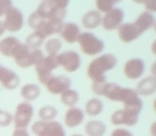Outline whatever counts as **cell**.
Returning a JSON list of instances; mask_svg holds the SVG:
<instances>
[{"instance_id": "obj_10", "label": "cell", "mask_w": 156, "mask_h": 136, "mask_svg": "<svg viewBox=\"0 0 156 136\" xmlns=\"http://www.w3.org/2000/svg\"><path fill=\"white\" fill-rule=\"evenodd\" d=\"M124 11L120 8H113L112 10L106 12L104 16H102V26L105 30L111 31L118 29L124 20Z\"/></svg>"}, {"instance_id": "obj_6", "label": "cell", "mask_w": 156, "mask_h": 136, "mask_svg": "<svg viewBox=\"0 0 156 136\" xmlns=\"http://www.w3.org/2000/svg\"><path fill=\"white\" fill-rule=\"evenodd\" d=\"M35 67V73L39 78V82L42 85L45 86V84L48 82L50 77H51V72L56 70L59 65L58 61V54L57 55H48V56H44V58L37 63Z\"/></svg>"}, {"instance_id": "obj_12", "label": "cell", "mask_w": 156, "mask_h": 136, "mask_svg": "<svg viewBox=\"0 0 156 136\" xmlns=\"http://www.w3.org/2000/svg\"><path fill=\"white\" fill-rule=\"evenodd\" d=\"M35 13L39 16H41V17L46 18V20H64L65 16H66V10L60 9V8L56 7V6L51 5L49 2L42 1L39 7H37Z\"/></svg>"}, {"instance_id": "obj_1", "label": "cell", "mask_w": 156, "mask_h": 136, "mask_svg": "<svg viewBox=\"0 0 156 136\" xmlns=\"http://www.w3.org/2000/svg\"><path fill=\"white\" fill-rule=\"evenodd\" d=\"M102 97H107L113 102H120L123 104V107H133V108H143V102L140 95L136 92L135 89L121 87L115 83H108L103 87Z\"/></svg>"}, {"instance_id": "obj_26", "label": "cell", "mask_w": 156, "mask_h": 136, "mask_svg": "<svg viewBox=\"0 0 156 136\" xmlns=\"http://www.w3.org/2000/svg\"><path fill=\"white\" fill-rule=\"evenodd\" d=\"M60 101L67 107H74L79 101V93L74 89H66L60 94Z\"/></svg>"}, {"instance_id": "obj_13", "label": "cell", "mask_w": 156, "mask_h": 136, "mask_svg": "<svg viewBox=\"0 0 156 136\" xmlns=\"http://www.w3.org/2000/svg\"><path fill=\"white\" fill-rule=\"evenodd\" d=\"M46 89L51 94H61L63 91L69 89L72 86V80L69 77L65 75L51 76L45 84Z\"/></svg>"}, {"instance_id": "obj_8", "label": "cell", "mask_w": 156, "mask_h": 136, "mask_svg": "<svg viewBox=\"0 0 156 136\" xmlns=\"http://www.w3.org/2000/svg\"><path fill=\"white\" fill-rule=\"evenodd\" d=\"M34 115V108L29 102H22L16 106L13 115V123L18 129H27Z\"/></svg>"}, {"instance_id": "obj_15", "label": "cell", "mask_w": 156, "mask_h": 136, "mask_svg": "<svg viewBox=\"0 0 156 136\" xmlns=\"http://www.w3.org/2000/svg\"><path fill=\"white\" fill-rule=\"evenodd\" d=\"M142 33L138 29V27L134 23H125L122 24L118 28V35L119 39L124 43H130L138 39Z\"/></svg>"}, {"instance_id": "obj_18", "label": "cell", "mask_w": 156, "mask_h": 136, "mask_svg": "<svg viewBox=\"0 0 156 136\" xmlns=\"http://www.w3.org/2000/svg\"><path fill=\"white\" fill-rule=\"evenodd\" d=\"M80 33V29L77 24H75V23H63L59 35L65 42L69 44H74L77 42L78 37Z\"/></svg>"}, {"instance_id": "obj_16", "label": "cell", "mask_w": 156, "mask_h": 136, "mask_svg": "<svg viewBox=\"0 0 156 136\" xmlns=\"http://www.w3.org/2000/svg\"><path fill=\"white\" fill-rule=\"evenodd\" d=\"M0 85L8 90H14L20 85V76L13 70L1 67L0 69Z\"/></svg>"}, {"instance_id": "obj_41", "label": "cell", "mask_w": 156, "mask_h": 136, "mask_svg": "<svg viewBox=\"0 0 156 136\" xmlns=\"http://www.w3.org/2000/svg\"><path fill=\"white\" fill-rule=\"evenodd\" d=\"M0 110H1V109H0Z\"/></svg>"}, {"instance_id": "obj_2", "label": "cell", "mask_w": 156, "mask_h": 136, "mask_svg": "<svg viewBox=\"0 0 156 136\" xmlns=\"http://www.w3.org/2000/svg\"><path fill=\"white\" fill-rule=\"evenodd\" d=\"M118 58L113 54H105L96 57L90 62L87 68V75L92 83L107 80L106 72L115 69Z\"/></svg>"}, {"instance_id": "obj_20", "label": "cell", "mask_w": 156, "mask_h": 136, "mask_svg": "<svg viewBox=\"0 0 156 136\" xmlns=\"http://www.w3.org/2000/svg\"><path fill=\"white\" fill-rule=\"evenodd\" d=\"M134 24L138 27L140 32L143 33L154 27V25H155V16H154V14L151 13V12H147V11L142 12V13L136 18Z\"/></svg>"}, {"instance_id": "obj_4", "label": "cell", "mask_w": 156, "mask_h": 136, "mask_svg": "<svg viewBox=\"0 0 156 136\" xmlns=\"http://www.w3.org/2000/svg\"><path fill=\"white\" fill-rule=\"evenodd\" d=\"M77 42L80 46L81 52L88 56H96L103 53L105 48L104 42L91 32L80 33Z\"/></svg>"}, {"instance_id": "obj_23", "label": "cell", "mask_w": 156, "mask_h": 136, "mask_svg": "<svg viewBox=\"0 0 156 136\" xmlns=\"http://www.w3.org/2000/svg\"><path fill=\"white\" fill-rule=\"evenodd\" d=\"M20 42L15 37H7L0 41V54L5 57L13 56L16 47L18 46Z\"/></svg>"}, {"instance_id": "obj_9", "label": "cell", "mask_w": 156, "mask_h": 136, "mask_svg": "<svg viewBox=\"0 0 156 136\" xmlns=\"http://www.w3.org/2000/svg\"><path fill=\"white\" fill-rule=\"evenodd\" d=\"M2 23L5 30L11 31V32H18L20 30H22L24 26V15L20 9L12 6L5 12V20Z\"/></svg>"}, {"instance_id": "obj_25", "label": "cell", "mask_w": 156, "mask_h": 136, "mask_svg": "<svg viewBox=\"0 0 156 136\" xmlns=\"http://www.w3.org/2000/svg\"><path fill=\"white\" fill-rule=\"evenodd\" d=\"M103 109H104V104L98 97H92L89 101H87L85 105V112L88 116L95 117L102 114Z\"/></svg>"}, {"instance_id": "obj_33", "label": "cell", "mask_w": 156, "mask_h": 136, "mask_svg": "<svg viewBox=\"0 0 156 136\" xmlns=\"http://www.w3.org/2000/svg\"><path fill=\"white\" fill-rule=\"evenodd\" d=\"M12 0H0V17L5 15V12L12 7Z\"/></svg>"}, {"instance_id": "obj_21", "label": "cell", "mask_w": 156, "mask_h": 136, "mask_svg": "<svg viewBox=\"0 0 156 136\" xmlns=\"http://www.w3.org/2000/svg\"><path fill=\"white\" fill-rule=\"evenodd\" d=\"M81 24L86 29H95L102 24V14L98 10H91L83 16Z\"/></svg>"}, {"instance_id": "obj_32", "label": "cell", "mask_w": 156, "mask_h": 136, "mask_svg": "<svg viewBox=\"0 0 156 136\" xmlns=\"http://www.w3.org/2000/svg\"><path fill=\"white\" fill-rule=\"evenodd\" d=\"M42 1L49 2L51 5L56 6V7L60 8V9H64V10H66V7L69 3V0H42Z\"/></svg>"}, {"instance_id": "obj_3", "label": "cell", "mask_w": 156, "mask_h": 136, "mask_svg": "<svg viewBox=\"0 0 156 136\" xmlns=\"http://www.w3.org/2000/svg\"><path fill=\"white\" fill-rule=\"evenodd\" d=\"M28 25L31 29H33V32L37 33L45 39V38L60 32L61 27L63 25V20H46V18L39 16L35 12H33L28 18Z\"/></svg>"}, {"instance_id": "obj_30", "label": "cell", "mask_w": 156, "mask_h": 136, "mask_svg": "<svg viewBox=\"0 0 156 136\" xmlns=\"http://www.w3.org/2000/svg\"><path fill=\"white\" fill-rule=\"evenodd\" d=\"M44 38H42L41 35H39L37 33L32 32L31 35H29L26 39V45L29 47V50H39L40 46L43 44L44 42Z\"/></svg>"}, {"instance_id": "obj_35", "label": "cell", "mask_w": 156, "mask_h": 136, "mask_svg": "<svg viewBox=\"0 0 156 136\" xmlns=\"http://www.w3.org/2000/svg\"><path fill=\"white\" fill-rule=\"evenodd\" d=\"M143 6L147 9V12L154 13L156 11V0H144L143 1Z\"/></svg>"}, {"instance_id": "obj_36", "label": "cell", "mask_w": 156, "mask_h": 136, "mask_svg": "<svg viewBox=\"0 0 156 136\" xmlns=\"http://www.w3.org/2000/svg\"><path fill=\"white\" fill-rule=\"evenodd\" d=\"M12 136H30V133H29L27 129H18V127H15Z\"/></svg>"}, {"instance_id": "obj_29", "label": "cell", "mask_w": 156, "mask_h": 136, "mask_svg": "<svg viewBox=\"0 0 156 136\" xmlns=\"http://www.w3.org/2000/svg\"><path fill=\"white\" fill-rule=\"evenodd\" d=\"M61 47H62V43H61V40L58 38L49 39L45 43V50L48 55H57L60 52Z\"/></svg>"}, {"instance_id": "obj_11", "label": "cell", "mask_w": 156, "mask_h": 136, "mask_svg": "<svg viewBox=\"0 0 156 136\" xmlns=\"http://www.w3.org/2000/svg\"><path fill=\"white\" fill-rule=\"evenodd\" d=\"M59 65L63 68L66 72L74 73L81 65V58L79 54L74 50H66L61 54H58Z\"/></svg>"}, {"instance_id": "obj_38", "label": "cell", "mask_w": 156, "mask_h": 136, "mask_svg": "<svg viewBox=\"0 0 156 136\" xmlns=\"http://www.w3.org/2000/svg\"><path fill=\"white\" fill-rule=\"evenodd\" d=\"M133 1H134L135 3H143L144 0H133Z\"/></svg>"}, {"instance_id": "obj_40", "label": "cell", "mask_w": 156, "mask_h": 136, "mask_svg": "<svg viewBox=\"0 0 156 136\" xmlns=\"http://www.w3.org/2000/svg\"><path fill=\"white\" fill-rule=\"evenodd\" d=\"M0 69H1V65H0Z\"/></svg>"}, {"instance_id": "obj_24", "label": "cell", "mask_w": 156, "mask_h": 136, "mask_svg": "<svg viewBox=\"0 0 156 136\" xmlns=\"http://www.w3.org/2000/svg\"><path fill=\"white\" fill-rule=\"evenodd\" d=\"M41 94V88L35 84H26L20 89V97L26 102H32Z\"/></svg>"}, {"instance_id": "obj_37", "label": "cell", "mask_w": 156, "mask_h": 136, "mask_svg": "<svg viewBox=\"0 0 156 136\" xmlns=\"http://www.w3.org/2000/svg\"><path fill=\"white\" fill-rule=\"evenodd\" d=\"M5 32V26H3V23L0 22V37H2V35Z\"/></svg>"}, {"instance_id": "obj_7", "label": "cell", "mask_w": 156, "mask_h": 136, "mask_svg": "<svg viewBox=\"0 0 156 136\" xmlns=\"http://www.w3.org/2000/svg\"><path fill=\"white\" fill-rule=\"evenodd\" d=\"M32 133L35 136H66L64 127L58 121H35L31 127Z\"/></svg>"}, {"instance_id": "obj_28", "label": "cell", "mask_w": 156, "mask_h": 136, "mask_svg": "<svg viewBox=\"0 0 156 136\" xmlns=\"http://www.w3.org/2000/svg\"><path fill=\"white\" fill-rule=\"evenodd\" d=\"M122 0H95V6L98 12H106L112 10Z\"/></svg>"}, {"instance_id": "obj_17", "label": "cell", "mask_w": 156, "mask_h": 136, "mask_svg": "<svg viewBox=\"0 0 156 136\" xmlns=\"http://www.w3.org/2000/svg\"><path fill=\"white\" fill-rule=\"evenodd\" d=\"M85 120V112L78 107H69L64 115V123L67 127L74 129L81 124Z\"/></svg>"}, {"instance_id": "obj_19", "label": "cell", "mask_w": 156, "mask_h": 136, "mask_svg": "<svg viewBox=\"0 0 156 136\" xmlns=\"http://www.w3.org/2000/svg\"><path fill=\"white\" fill-rule=\"evenodd\" d=\"M135 90L139 95H143V97H150L154 94L156 92V78L154 76H147L142 78L138 83Z\"/></svg>"}, {"instance_id": "obj_31", "label": "cell", "mask_w": 156, "mask_h": 136, "mask_svg": "<svg viewBox=\"0 0 156 136\" xmlns=\"http://www.w3.org/2000/svg\"><path fill=\"white\" fill-rule=\"evenodd\" d=\"M13 122V115L7 110H0V127H9Z\"/></svg>"}, {"instance_id": "obj_14", "label": "cell", "mask_w": 156, "mask_h": 136, "mask_svg": "<svg viewBox=\"0 0 156 136\" xmlns=\"http://www.w3.org/2000/svg\"><path fill=\"white\" fill-rule=\"evenodd\" d=\"M144 61L140 58H133L126 61L124 65V75L128 79H139L144 73Z\"/></svg>"}, {"instance_id": "obj_5", "label": "cell", "mask_w": 156, "mask_h": 136, "mask_svg": "<svg viewBox=\"0 0 156 136\" xmlns=\"http://www.w3.org/2000/svg\"><path fill=\"white\" fill-rule=\"evenodd\" d=\"M142 109L133 107H123L122 109L115 110L110 117V121L113 125H126L134 127L138 123L139 116Z\"/></svg>"}, {"instance_id": "obj_34", "label": "cell", "mask_w": 156, "mask_h": 136, "mask_svg": "<svg viewBox=\"0 0 156 136\" xmlns=\"http://www.w3.org/2000/svg\"><path fill=\"white\" fill-rule=\"evenodd\" d=\"M110 136H134V134L123 127H118L111 132Z\"/></svg>"}, {"instance_id": "obj_22", "label": "cell", "mask_w": 156, "mask_h": 136, "mask_svg": "<svg viewBox=\"0 0 156 136\" xmlns=\"http://www.w3.org/2000/svg\"><path fill=\"white\" fill-rule=\"evenodd\" d=\"M107 127L101 120H90L85 125V133L87 136H104Z\"/></svg>"}, {"instance_id": "obj_39", "label": "cell", "mask_w": 156, "mask_h": 136, "mask_svg": "<svg viewBox=\"0 0 156 136\" xmlns=\"http://www.w3.org/2000/svg\"><path fill=\"white\" fill-rule=\"evenodd\" d=\"M71 136H83V135H80V134H73V135Z\"/></svg>"}, {"instance_id": "obj_27", "label": "cell", "mask_w": 156, "mask_h": 136, "mask_svg": "<svg viewBox=\"0 0 156 136\" xmlns=\"http://www.w3.org/2000/svg\"><path fill=\"white\" fill-rule=\"evenodd\" d=\"M57 116H58V109L52 105H45L40 108L39 110L40 119H41V121H44V122L54 121Z\"/></svg>"}]
</instances>
